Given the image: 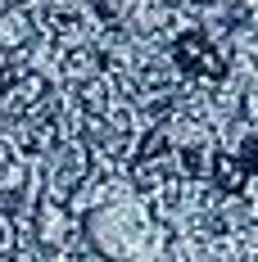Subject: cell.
Instances as JSON below:
<instances>
[{
    "mask_svg": "<svg viewBox=\"0 0 258 262\" xmlns=\"http://www.w3.org/2000/svg\"><path fill=\"white\" fill-rule=\"evenodd\" d=\"M172 59H177V68H186V73L222 77V59H217V50H213V41H208L204 32H181L177 41H172Z\"/></svg>",
    "mask_w": 258,
    "mask_h": 262,
    "instance_id": "6da1fadb",
    "label": "cell"
},
{
    "mask_svg": "<svg viewBox=\"0 0 258 262\" xmlns=\"http://www.w3.org/2000/svg\"><path fill=\"white\" fill-rule=\"evenodd\" d=\"M240 163H245V172H249V177H258V136L240 145Z\"/></svg>",
    "mask_w": 258,
    "mask_h": 262,
    "instance_id": "7a4b0ae2",
    "label": "cell"
}]
</instances>
